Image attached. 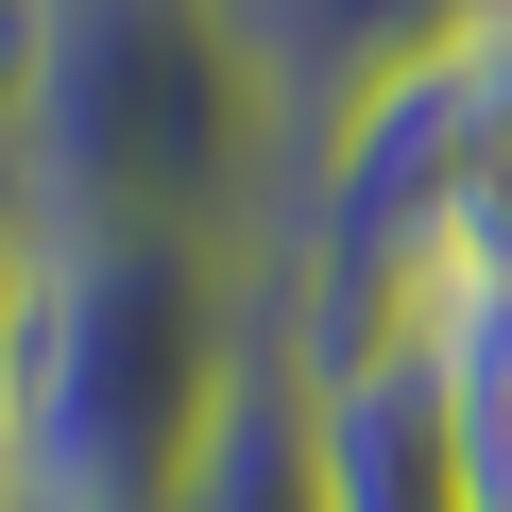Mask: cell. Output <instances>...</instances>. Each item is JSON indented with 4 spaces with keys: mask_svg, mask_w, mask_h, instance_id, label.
I'll use <instances>...</instances> for the list:
<instances>
[{
    "mask_svg": "<svg viewBox=\"0 0 512 512\" xmlns=\"http://www.w3.org/2000/svg\"><path fill=\"white\" fill-rule=\"evenodd\" d=\"M291 86L205 0H35L18 222L35 239H274Z\"/></svg>",
    "mask_w": 512,
    "mask_h": 512,
    "instance_id": "6da1fadb",
    "label": "cell"
},
{
    "mask_svg": "<svg viewBox=\"0 0 512 512\" xmlns=\"http://www.w3.org/2000/svg\"><path fill=\"white\" fill-rule=\"evenodd\" d=\"M291 393H308V444H325V512H478L444 393H427V342H393L359 376H291Z\"/></svg>",
    "mask_w": 512,
    "mask_h": 512,
    "instance_id": "7a4b0ae2",
    "label": "cell"
},
{
    "mask_svg": "<svg viewBox=\"0 0 512 512\" xmlns=\"http://www.w3.org/2000/svg\"><path fill=\"white\" fill-rule=\"evenodd\" d=\"M427 393H444V444L478 478V512H512V291H427Z\"/></svg>",
    "mask_w": 512,
    "mask_h": 512,
    "instance_id": "3957f363",
    "label": "cell"
},
{
    "mask_svg": "<svg viewBox=\"0 0 512 512\" xmlns=\"http://www.w3.org/2000/svg\"><path fill=\"white\" fill-rule=\"evenodd\" d=\"M171 512H325V444H308V393H291L274 342H256V376H239V410H222V444Z\"/></svg>",
    "mask_w": 512,
    "mask_h": 512,
    "instance_id": "277c9868",
    "label": "cell"
},
{
    "mask_svg": "<svg viewBox=\"0 0 512 512\" xmlns=\"http://www.w3.org/2000/svg\"><path fill=\"white\" fill-rule=\"evenodd\" d=\"M444 291H512V18H478L461 171H444Z\"/></svg>",
    "mask_w": 512,
    "mask_h": 512,
    "instance_id": "5b68a950",
    "label": "cell"
},
{
    "mask_svg": "<svg viewBox=\"0 0 512 512\" xmlns=\"http://www.w3.org/2000/svg\"><path fill=\"white\" fill-rule=\"evenodd\" d=\"M18 325H35V222L0 205V376H18Z\"/></svg>",
    "mask_w": 512,
    "mask_h": 512,
    "instance_id": "8992f818",
    "label": "cell"
},
{
    "mask_svg": "<svg viewBox=\"0 0 512 512\" xmlns=\"http://www.w3.org/2000/svg\"><path fill=\"white\" fill-rule=\"evenodd\" d=\"M0 512H18V495H0Z\"/></svg>",
    "mask_w": 512,
    "mask_h": 512,
    "instance_id": "52a82bcc",
    "label": "cell"
}]
</instances>
